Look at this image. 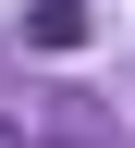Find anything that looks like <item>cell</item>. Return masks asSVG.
<instances>
[{"instance_id":"obj_1","label":"cell","mask_w":135,"mask_h":148,"mask_svg":"<svg viewBox=\"0 0 135 148\" xmlns=\"http://www.w3.org/2000/svg\"><path fill=\"white\" fill-rule=\"evenodd\" d=\"M25 37L37 49H86V0H25Z\"/></svg>"},{"instance_id":"obj_2","label":"cell","mask_w":135,"mask_h":148,"mask_svg":"<svg viewBox=\"0 0 135 148\" xmlns=\"http://www.w3.org/2000/svg\"><path fill=\"white\" fill-rule=\"evenodd\" d=\"M0 148H25V123H12V111H0Z\"/></svg>"}]
</instances>
